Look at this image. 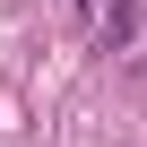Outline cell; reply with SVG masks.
I'll return each mask as SVG.
<instances>
[{
  "instance_id": "obj_1",
  "label": "cell",
  "mask_w": 147,
  "mask_h": 147,
  "mask_svg": "<svg viewBox=\"0 0 147 147\" xmlns=\"http://www.w3.org/2000/svg\"><path fill=\"white\" fill-rule=\"evenodd\" d=\"M104 43H138V0H104Z\"/></svg>"
}]
</instances>
